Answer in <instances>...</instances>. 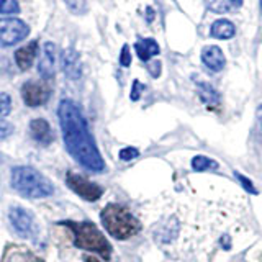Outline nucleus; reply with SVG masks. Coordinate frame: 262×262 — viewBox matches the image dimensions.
<instances>
[{
    "label": "nucleus",
    "mask_w": 262,
    "mask_h": 262,
    "mask_svg": "<svg viewBox=\"0 0 262 262\" xmlns=\"http://www.w3.org/2000/svg\"><path fill=\"white\" fill-rule=\"evenodd\" d=\"M57 117L68 152L87 170L102 172L105 169L103 158L79 106L64 98L57 106Z\"/></svg>",
    "instance_id": "1"
},
{
    "label": "nucleus",
    "mask_w": 262,
    "mask_h": 262,
    "mask_svg": "<svg viewBox=\"0 0 262 262\" xmlns=\"http://www.w3.org/2000/svg\"><path fill=\"white\" fill-rule=\"evenodd\" d=\"M59 225L69 228L74 234V244L79 249H85L90 252L98 254L102 259L108 260L112 256V246L106 241L103 233L90 221H74L66 220L61 221Z\"/></svg>",
    "instance_id": "2"
},
{
    "label": "nucleus",
    "mask_w": 262,
    "mask_h": 262,
    "mask_svg": "<svg viewBox=\"0 0 262 262\" xmlns=\"http://www.w3.org/2000/svg\"><path fill=\"white\" fill-rule=\"evenodd\" d=\"M10 180L15 190L27 199H45V196L54 193L51 180L28 166L13 167Z\"/></svg>",
    "instance_id": "3"
},
{
    "label": "nucleus",
    "mask_w": 262,
    "mask_h": 262,
    "mask_svg": "<svg viewBox=\"0 0 262 262\" xmlns=\"http://www.w3.org/2000/svg\"><path fill=\"white\" fill-rule=\"evenodd\" d=\"M100 220L108 234L113 236L115 239L125 241L128 237L138 234L141 229V223L138 221V218H135L129 210L118 203L106 205L100 213Z\"/></svg>",
    "instance_id": "4"
},
{
    "label": "nucleus",
    "mask_w": 262,
    "mask_h": 262,
    "mask_svg": "<svg viewBox=\"0 0 262 262\" xmlns=\"http://www.w3.org/2000/svg\"><path fill=\"white\" fill-rule=\"evenodd\" d=\"M30 35V27L18 18L0 20V48H10Z\"/></svg>",
    "instance_id": "5"
},
{
    "label": "nucleus",
    "mask_w": 262,
    "mask_h": 262,
    "mask_svg": "<svg viewBox=\"0 0 262 262\" xmlns=\"http://www.w3.org/2000/svg\"><path fill=\"white\" fill-rule=\"evenodd\" d=\"M8 220L16 231V234L21 237H27V239H33L38 234V223L35 216L31 215V211L25 210L23 207H12L8 211Z\"/></svg>",
    "instance_id": "6"
},
{
    "label": "nucleus",
    "mask_w": 262,
    "mask_h": 262,
    "mask_svg": "<svg viewBox=\"0 0 262 262\" xmlns=\"http://www.w3.org/2000/svg\"><path fill=\"white\" fill-rule=\"evenodd\" d=\"M66 184H68V187L74 193H77L80 199H84L85 202H97L103 195L100 185L90 182L87 177L74 174V172H68V174H66Z\"/></svg>",
    "instance_id": "7"
},
{
    "label": "nucleus",
    "mask_w": 262,
    "mask_h": 262,
    "mask_svg": "<svg viewBox=\"0 0 262 262\" xmlns=\"http://www.w3.org/2000/svg\"><path fill=\"white\" fill-rule=\"evenodd\" d=\"M21 97H23V102L28 106H41L49 100L51 89H49L45 82L28 80V82H25L21 87Z\"/></svg>",
    "instance_id": "8"
},
{
    "label": "nucleus",
    "mask_w": 262,
    "mask_h": 262,
    "mask_svg": "<svg viewBox=\"0 0 262 262\" xmlns=\"http://www.w3.org/2000/svg\"><path fill=\"white\" fill-rule=\"evenodd\" d=\"M61 66L62 72L66 74V77L71 80H79L82 76V61L80 56L74 48L64 49V53L61 56Z\"/></svg>",
    "instance_id": "9"
},
{
    "label": "nucleus",
    "mask_w": 262,
    "mask_h": 262,
    "mask_svg": "<svg viewBox=\"0 0 262 262\" xmlns=\"http://www.w3.org/2000/svg\"><path fill=\"white\" fill-rule=\"evenodd\" d=\"M38 72L46 80L53 79L56 74V45L51 43V41H48L43 46V53H41L38 64Z\"/></svg>",
    "instance_id": "10"
},
{
    "label": "nucleus",
    "mask_w": 262,
    "mask_h": 262,
    "mask_svg": "<svg viewBox=\"0 0 262 262\" xmlns=\"http://www.w3.org/2000/svg\"><path fill=\"white\" fill-rule=\"evenodd\" d=\"M30 135L38 144H43V146H48L54 141L53 129L45 118H35L30 123Z\"/></svg>",
    "instance_id": "11"
},
{
    "label": "nucleus",
    "mask_w": 262,
    "mask_h": 262,
    "mask_svg": "<svg viewBox=\"0 0 262 262\" xmlns=\"http://www.w3.org/2000/svg\"><path fill=\"white\" fill-rule=\"evenodd\" d=\"M2 262H41V260L28 248H25V246L8 244L4 251Z\"/></svg>",
    "instance_id": "12"
},
{
    "label": "nucleus",
    "mask_w": 262,
    "mask_h": 262,
    "mask_svg": "<svg viewBox=\"0 0 262 262\" xmlns=\"http://www.w3.org/2000/svg\"><path fill=\"white\" fill-rule=\"evenodd\" d=\"M202 61L213 72L223 71L225 64H226L225 54H223V51H221L218 46H207V48H203V51H202Z\"/></svg>",
    "instance_id": "13"
},
{
    "label": "nucleus",
    "mask_w": 262,
    "mask_h": 262,
    "mask_svg": "<svg viewBox=\"0 0 262 262\" xmlns=\"http://www.w3.org/2000/svg\"><path fill=\"white\" fill-rule=\"evenodd\" d=\"M38 54V41H31L30 45L16 49L15 53V62L21 71H27L33 66V61Z\"/></svg>",
    "instance_id": "14"
},
{
    "label": "nucleus",
    "mask_w": 262,
    "mask_h": 262,
    "mask_svg": "<svg viewBox=\"0 0 262 262\" xmlns=\"http://www.w3.org/2000/svg\"><path fill=\"white\" fill-rule=\"evenodd\" d=\"M136 54L141 61H149L152 56L159 54V45L152 38H143L135 45Z\"/></svg>",
    "instance_id": "15"
},
{
    "label": "nucleus",
    "mask_w": 262,
    "mask_h": 262,
    "mask_svg": "<svg viewBox=\"0 0 262 262\" xmlns=\"http://www.w3.org/2000/svg\"><path fill=\"white\" fill-rule=\"evenodd\" d=\"M211 36L218 39H229L234 36V25L228 20H218L211 27Z\"/></svg>",
    "instance_id": "16"
},
{
    "label": "nucleus",
    "mask_w": 262,
    "mask_h": 262,
    "mask_svg": "<svg viewBox=\"0 0 262 262\" xmlns=\"http://www.w3.org/2000/svg\"><path fill=\"white\" fill-rule=\"evenodd\" d=\"M196 85H199V94H200V98L205 105L211 106V108L218 105L220 98H218V94L215 89H213L210 84H207V82H199Z\"/></svg>",
    "instance_id": "17"
},
{
    "label": "nucleus",
    "mask_w": 262,
    "mask_h": 262,
    "mask_svg": "<svg viewBox=\"0 0 262 262\" xmlns=\"http://www.w3.org/2000/svg\"><path fill=\"white\" fill-rule=\"evenodd\" d=\"M220 166L216 161H213L211 158L207 156H195L192 159V169L196 172H205V170H216Z\"/></svg>",
    "instance_id": "18"
},
{
    "label": "nucleus",
    "mask_w": 262,
    "mask_h": 262,
    "mask_svg": "<svg viewBox=\"0 0 262 262\" xmlns=\"http://www.w3.org/2000/svg\"><path fill=\"white\" fill-rule=\"evenodd\" d=\"M62 2L74 15H82L87 12V0H62Z\"/></svg>",
    "instance_id": "19"
},
{
    "label": "nucleus",
    "mask_w": 262,
    "mask_h": 262,
    "mask_svg": "<svg viewBox=\"0 0 262 262\" xmlns=\"http://www.w3.org/2000/svg\"><path fill=\"white\" fill-rule=\"evenodd\" d=\"M20 12L16 0H0V15H13Z\"/></svg>",
    "instance_id": "20"
},
{
    "label": "nucleus",
    "mask_w": 262,
    "mask_h": 262,
    "mask_svg": "<svg viewBox=\"0 0 262 262\" xmlns=\"http://www.w3.org/2000/svg\"><path fill=\"white\" fill-rule=\"evenodd\" d=\"M205 2H207V5L213 12H218V13H225L231 8V4H228L226 0H205Z\"/></svg>",
    "instance_id": "21"
},
{
    "label": "nucleus",
    "mask_w": 262,
    "mask_h": 262,
    "mask_svg": "<svg viewBox=\"0 0 262 262\" xmlns=\"http://www.w3.org/2000/svg\"><path fill=\"white\" fill-rule=\"evenodd\" d=\"M12 112V98L8 94L2 92L0 94V117H7Z\"/></svg>",
    "instance_id": "22"
},
{
    "label": "nucleus",
    "mask_w": 262,
    "mask_h": 262,
    "mask_svg": "<svg viewBox=\"0 0 262 262\" xmlns=\"http://www.w3.org/2000/svg\"><path fill=\"white\" fill-rule=\"evenodd\" d=\"M118 156H120L121 161L128 162V161H133V159L138 158V156H139V149H136V147H133V146H126V147H123V149L120 151Z\"/></svg>",
    "instance_id": "23"
},
{
    "label": "nucleus",
    "mask_w": 262,
    "mask_h": 262,
    "mask_svg": "<svg viewBox=\"0 0 262 262\" xmlns=\"http://www.w3.org/2000/svg\"><path fill=\"white\" fill-rule=\"evenodd\" d=\"M234 174H236V179L239 180L241 185L244 187V190H246V192H249L251 195H257V193H259V192H257V188L254 187V184L251 182V180H249L248 177H244L243 174H239V172H234Z\"/></svg>",
    "instance_id": "24"
},
{
    "label": "nucleus",
    "mask_w": 262,
    "mask_h": 262,
    "mask_svg": "<svg viewBox=\"0 0 262 262\" xmlns=\"http://www.w3.org/2000/svg\"><path fill=\"white\" fill-rule=\"evenodd\" d=\"M13 133V125L10 121H7L4 117H0V139H7Z\"/></svg>",
    "instance_id": "25"
},
{
    "label": "nucleus",
    "mask_w": 262,
    "mask_h": 262,
    "mask_svg": "<svg viewBox=\"0 0 262 262\" xmlns=\"http://www.w3.org/2000/svg\"><path fill=\"white\" fill-rule=\"evenodd\" d=\"M120 64L123 66V68H128V66L131 64V53H129V46L125 45L121 49V54H120Z\"/></svg>",
    "instance_id": "26"
},
{
    "label": "nucleus",
    "mask_w": 262,
    "mask_h": 262,
    "mask_svg": "<svg viewBox=\"0 0 262 262\" xmlns=\"http://www.w3.org/2000/svg\"><path fill=\"white\" fill-rule=\"evenodd\" d=\"M144 90V85L141 84L139 80H135L133 82V89H131V100L136 102L139 97H141V92Z\"/></svg>",
    "instance_id": "27"
},
{
    "label": "nucleus",
    "mask_w": 262,
    "mask_h": 262,
    "mask_svg": "<svg viewBox=\"0 0 262 262\" xmlns=\"http://www.w3.org/2000/svg\"><path fill=\"white\" fill-rule=\"evenodd\" d=\"M149 71H151V74H152L154 77H158V76H159V72H161V62H158V61L152 62V64H151V68H149Z\"/></svg>",
    "instance_id": "28"
},
{
    "label": "nucleus",
    "mask_w": 262,
    "mask_h": 262,
    "mask_svg": "<svg viewBox=\"0 0 262 262\" xmlns=\"http://www.w3.org/2000/svg\"><path fill=\"white\" fill-rule=\"evenodd\" d=\"M256 118H257V128H259L260 135H262V105H259V108L256 112Z\"/></svg>",
    "instance_id": "29"
},
{
    "label": "nucleus",
    "mask_w": 262,
    "mask_h": 262,
    "mask_svg": "<svg viewBox=\"0 0 262 262\" xmlns=\"http://www.w3.org/2000/svg\"><path fill=\"white\" fill-rule=\"evenodd\" d=\"M228 239H229L228 236H223V239H221V244H223V248H225V249H229V248H231V244L228 243Z\"/></svg>",
    "instance_id": "30"
},
{
    "label": "nucleus",
    "mask_w": 262,
    "mask_h": 262,
    "mask_svg": "<svg viewBox=\"0 0 262 262\" xmlns=\"http://www.w3.org/2000/svg\"><path fill=\"white\" fill-rule=\"evenodd\" d=\"M229 2H231V4H234L236 7H239V5L243 4V0H229Z\"/></svg>",
    "instance_id": "31"
},
{
    "label": "nucleus",
    "mask_w": 262,
    "mask_h": 262,
    "mask_svg": "<svg viewBox=\"0 0 262 262\" xmlns=\"http://www.w3.org/2000/svg\"><path fill=\"white\" fill-rule=\"evenodd\" d=\"M84 260H85V262H98V260H95L94 257H90V256H85Z\"/></svg>",
    "instance_id": "32"
},
{
    "label": "nucleus",
    "mask_w": 262,
    "mask_h": 262,
    "mask_svg": "<svg viewBox=\"0 0 262 262\" xmlns=\"http://www.w3.org/2000/svg\"><path fill=\"white\" fill-rule=\"evenodd\" d=\"M2 162H4V154L0 152V164H2Z\"/></svg>",
    "instance_id": "33"
}]
</instances>
